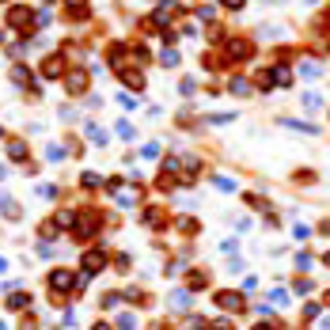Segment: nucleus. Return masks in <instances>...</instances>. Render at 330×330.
Wrapping results in <instances>:
<instances>
[{
	"label": "nucleus",
	"mask_w": 330,
	"mask_h": 330,
	"mask_svg": "<svg viewBox=\"0 0 330 330\" xmlns=\"http://www.w3.org/2000/svg\"><path fill=\"white\" fill-rule=\"evenodd\" d=\"M186 330H205V319H198V315L186 319Z\"/></svg>",
	"instance_id": "27"
},
{
	"label": "nucleus",
	"mask_w": 330,
	"mask_h": 330,
	"mask_svg": "<svg viewBox=\"0 0 330 330\" xmlns=\"http://www.w3.org/2000/svg\"><path fill=\"white\" fill-rule=\"evenodd\" d=\"M122 84H129L133 91H141V87H144V76H141L137 69H122Z\"/></svg>",
	"instance_id": "7"
},
{
	"label": "nucleus",
	"mask_w": 330,
	"mask_h": 330,
	"mask_svg": "<svg viewBox=\"0 0 330 330\" xmlns=\"http://www.w3.org/2000/svg\"><path fill=\"white\" fill-rule=\"evenodd\" d=\"M114 266H118V274H129V255H118V258H114Z\"/></svg>",
	"instance_id": "24"
},
{
	"label": "nucleus",
	"mask_w": 330,
	"mask_h": 330,
	"mask_svg": "<svg viewBox=\"0 0 330 330\" xmlns=\"http://www.w3.org/2000/svg\"><path fill=\"white\" fill-rule=\"evenodd\" d=\"M118 137H125V141L133 137V125H129V122H118Z\"/></svg>",
	"instance_id": "26"
},
{
	"label": "nucleus",
	"mask_w": 330,
	"mask_h": 330,
	"mask_svg": "<svg viewBox=\"0 0 330 330\" xmlns=\"http://www.w3.org/2000/svg\"><path fill=\"white\" fill-rule=\"evenodd\" d=\"M8 156H12V160H27V144L23 141H12V144H8Z\"/></svg>",
	"instance_id": "14"
},
{
	"label": "nucleus",
	"mask_w": 330,
	"mask_h": 330,
	"mask_svg": "<svg viewBox=\"0 0 330 330\" xmlns=\"http://www.w3.org/2000/svg\"><path fill=\"white\" fill-rule=\"evenodd\" d=\"M171 307H174V312H186V307H190V293H186V288H174V293H171Z\"/></svg>",
	"instance_id": "8"
},
{
	"label": "nucleus",
	"mask_w": 330,
	"mask_h": 330,
	"mask_svg": "<svg viewBox=\"0 0 330 330\" xmlns=\"http://www.w3.org/2000/svg\"><path fill=\"white\" fill-rule=\"evenodd\" d=\"M148 330H167V326H148Z\"/></svg>",
	"instance_id": "41"
},
{
	"label": "nucleus",
	"mask_w": 330,
	"mask_h": 330,
	"mask_svg": "<svg viewBox=\"0 0 330 330\" xmlns=\"http://www.w3.org/2000/svg\"><path fill=\"white\" fill-rule=\"evenodd\" d=\"M72 224H76V212H72V209L57 212V228H72Z\"/></svg>",
	"instance_id": "16"
},
{
	"label": "nucleus",
	"mask_w": 330,
	"mask_h": 330,
	"mask_svg": "<svg viewBox=\"0 0 330 330\" xmlns=\"http://www.w3.org/2000/svg\"><path fill=\"white\" fill-rule=\"evenodd\" d=\"M212 330H231V323H228V319H220V323L212 326Z\"/></svg>",
	"instance_id": "33"
},
{
	"label": "nucleus",
	"mask_w": 330,
	"mask_h": 330,
	"mask_svg": "<svg viewBox=\"0 0 330 330\" xmlns=\"http://www.w3.org/2000/svg\"><path fill=\"white\" fill-rule=\"evenodd\" d=\"M99 304H103V307H118V304H122V296H118V293H106Z\"/></svg>",
	"instance_id": "21"
},
{
	"label": "nucleus",
	"mask_w": 330,
	"mask_h": 330,
	"mask_svg": "<svg viewBox=\"0 0 330 330\" xmlns=\"http://www.w3.org/2000/svg\"><path fill=\"white\" fill-rule=\"evenodd\" d=\"M65 4H69V8H80V4H84V0H65Z\"/></svg>",
	"instance_id": "34"
},
{
	"label": "nucleus",
	"mask_w": 330,
	"mask_h": 330,
	"mask_svg": "<svg viewBox=\"0 0 330 330\" xmlns=\"http://www.w3.org/2000/svg\"><path fill=\"white\" fill-rule=\"evenodd\" d=\"M106 186H110V193H122V186H125V179H110V182H106Z\"/></svg>",
	"instance_id": "30"
},
{
	"label": "nucleus",
	"mask_w": 330,
	"mask_h": 330,
	"mask_svg": "<svg viewBox=\"0 0 330 330\" xmlns=\"http://www.w3.org/2000/svg\"><path fill=\"white\" fill-rule=\"evenodd\" d=\"M160 61L167 65V69H174V65H179V53H174V50H163V57H160Z\"/></svg>",
	"instance_id": "20"
},
{
	"label": "nucleus",
	"mask_w": 330,
	"mask_h": 330,
	"mask_svg": "<svg viewBox=\"0 0 330 330\" xmlns=\"http://www.w3.org/2000/svg\"><path fill=\"white\" fill-rule=\"evenodd\" d=\"M217 304L220 307H224V312H243V293H231V288H228V293H217Z\"/></svg>",
	"instance_id": "2"
},
{
	"label": "nucleus",
	"mask_w": 330,
	"mask_h": 330,
	"mask_svg": "<svg viewBox=\"0 0 330 330\" xmlns=\"http://www.w3.org/2000/svg\"><path fill=\"white\" fill-rule=\"evenodd\" d=\"M296 182H315V171H296Z\"/></svg>",
	"instance_id": "29"
},
{
	"label": "nucleus",
	"mask_w": 330,
	"mask_h": 330,
	"mask_svg": "<svg viewBox=\"0 0 330 330\" xmlns=\"http://www.w3.org/2000/svg\"><path fill=\"white\" fill-rule=\"evenodd\" d=\"M61 72H65L61 57H46V65H42V76H50V80H53V76H61Z\"/></svg>",
	"instance_id": "9"
},
{
	"label": "nucleus",
	"mask_w": 330,
	"mask_h": 330,
	"mask_svg": "<svg viewBox=\"0 0 330 330\" xmlns=\"http://www.w3.org/2000/svg\"><path fill=\"white\" fill-rule=\"evenodd\" d=\"M103 266H106V255H103V250H87V255H84V269H87V277H95Z\"/></svg>",
	"instance_id": "4"
},
{
	"label": "nucleus",
	"mask_w": 330,
	"mask_h": 330,
	"mask_svg": "<svg viewBox=\"0 0 330 330\" xmlns=\"http://www.w3.org/2000/svg\"><path fill=\"white\" fill-rule=\"evenodd\" d=\"M186 285H190V288H205V285H209V274H201V269H193V274L186 277Z\"/></svg>",
	"instance_id": "13"
},
{
	"label": "nucleus",
	"mask_w": 330,
	"mask_h": 330,
	"mask_svg": "<svg viewBox=\"0 0 330 330\" xmlns=\"http://www.w3.org/2000/svg\"><path fill=\"white\" fill-rule=\"evenodd\" d=\"M122 57H125V46H110V65L122 69Z\"/></svg>",
	"instance_id": "18"
},
{
	"label": "nucleus",
	"mask_w": 330,
	"mask_h": 330,
	"mask_svg": "<svg viewBox=\"0 0 330 330\" xmlns=\"http://www.w3.org/2000/svg\"><path fill=\"white\" fill-rule=\"evenodd\" d=\"M179 228H182V231H190V236H198V220H190V217H186V220H179Z\"/></svg>",
	"instance_id": "23"
},
{
	"label": "nucleus",
	"mask_w": 330,
	"mask_h": 330,
	"mask_svg": "<svg viewBox=\"0 0 330 330\" xmlns=\"http://www.w3.org/2000/svg\"><path fill=\"white\" fill-rule=\"evenodd\" d=\"M12 80H15V84H27V80H31V69H27V65H15V69H12Z\"/></svg>",
	"instance_id": "17"
},
{
	"label": "nucleus",
	"mask_w": 330,
	"mask_h": 330,
	"mask_svg": "<svg viewBox=\"0 0 330 330\" xmlns=\"http://www.w3.org/2000/svg\"><path fill=\"white\" fill-rule=\"evenodd\" d=\"M326 304H330V293H326Z\"/></svg>",
	"instance_id": "42"
},
{
	"label": "nucleus",
	"mask_w": 330,
	"mask_h": 330,
	"mask_svg": "<svg viewBox=\"0 0 330 330\" xmlns=\"http://www.w3.org/2000/svg\"><path fill=\"white\" fill-rule=\"evenodd\" d=\"M323 330H330V315H326V319H323Z\"/></svg>",
	"instance_id": "36"
},
{
	"label": "nucleus",
	"mask_w": 330,
	"mask_h": 330,
	"mask_svg": "<svg viewBox=\"0 0 330 330\" xmlns=\"http://www.w3.org/2000/svg\"><path fill=\"white\" fill-rule=\"evenodd\" d=\"M144 224H152V228H160V224H163V217H160V212H156V209H148V212H144Z\"/></svg>",
	"instance_id": "19"
},
{
	"label": "nucleus",
	"mask_w": 330,
	"mask_h": 330,
	"mask_svg": "<svg viewBox=\"0 0 330 330\" xmlns=\"http://www.w3.org/2000/svg\"><path fill=\"white\" fill-rule=\"evenodd\" d=\"M65 84H69V91H72V95H80V91H87V72H84V69H76V72H69V80H65Z\"/></svg>",
	"instance_id": "6"
},
{
	"label": "nucleus",
	"mask_w": 330,
	"mask_h": 330,
	"mask_svg": "<svg viewBox=\"0 0 330 330\" xmlns=\"http://www.w3.org/2000/svg\"><path fill=\"white\" fill-rule=\"evenodd\" d=\"M141 152H144V156H148V160H156V156H160V144H144Z\"/></svg>",
	"instance_id": "28"
},
{
	"label": "nucleus",
	"mask_w": 330,
	"mask_h": 330,
	"mask_svg": "<svg viewBox=\"0 0 330 330\" xmlns=\"http://www.w3.org/2000/svg\"><path fill=\"white\" fill-rule=\"evenodd\" d=\"M38 231H42V239H50V236H53V231H57V220H46V224H42V228H38Z\"/></svg>",
	"instance_id": "25"
},
{
	"label": "nucleus",
	"mask_w": 330,
	"mask_h": 330,
	"mask_svg": "<svg viewBox=\"0 0 330 330\" xmlns=\"http://www.w3.org/2000/svg\"><path fill=\"white\" fill-rule=\"evenodd\" d=\"M224 8H231V12H239V8H243V0H224Z\"/></svg>",
	"instance_id": "32"
},
{
	"label": "nucleus",
	"mask_w": 330,
	"mask_h": 330,
	"mask_svg": "<svg viewBox=\"0 0 330 330\" xmlns=\"http://www.w3.org/2000/svg\"><path fill=\"white\" fill-rule=\"evenodd\" d=\"M91 330H110V326H106V323H95V326H91Z\"/></svg>",
	"instance_id": "35"
},
{
	"label": "nucleus",
	"mask_w": 330,
	"mask_h": 330,
	"mask_svg": "<svg viewBox=\"0 0 330 330\" xmlns=\"http://www.w3.org/2000/svg\"><path fill=\"white\" fill-rule=\"evenodd\" d=\"M4 174H8V167H4V163H0V179H4Z\"/></svg>",
	"instance_id": "38"
},
{
	"label": "nucleus",
	"mask_w": 330,
	"mask_h": 330,
	"mask_svg": "<svg viewBox=\"0 0 330 330\" xmlns=\"http://www.w3.org/2000/svg\"><path fill=\"white\" fill-rule=\"evenodd\" d=\"M27 304H31V296H27V293H12V296H8V307H12V312H23Z\"/></svg>",
	"instance_id": "11"
},
{
	"label": "nucleus",
	"mask_w": 330,
	"mask_h": 330,
	"mask_svg": "<svg viewBox=\"0 0 330 330\" xmlns=\"http://www.w3.org/2000/svg\"><path fill=\"white\" fill-rule=\"evenodd\" d=\"M269 80L281 84V87H288V80H293V72L285 69V65H277V69H269Z\"/></svg>",
	"instance_id": "10"
},
{
	"label": "nucleus",
	"mask_w": 330,
	"mask_h": 330,
	"mask_svg": "<svg viewBox=\"0 0 330 330\" xmlns=\"http://www.w3.org/2000/svg\"><path fill=\"white\" fill-rule=\"evenodd\" d=\"M34 23H38V15L31 12V8H23V4L8 8V27H19V31H31Z\"/></svg>",
	"instance_id": "1"
},
{
	"label": "nucleus",
	"mask_w": 330,
	"mask_h": 330,
	"mask_svg": "<svg viewBox=\"0 0 330 330\" xmlns=\"http://www.w3.org/2000/svg\"><path fill=\"white\" fill-rule=\"evenodd\" d=\"M255 330H269V326H266V323H262V326H255Z\"/></svg>",
	"instance_id": "40"
},
{
	"label": "nucleus",
	"mask_w": 330,
	"mask_h": 330,
	"mask_svg": "<svg viewBox=\"0 0 330 330\" xmlns=\"http://www.w3.org/2000/svg\"><path fill=\"white\" fill-rule=\"evenodd\" d=\"M224 53H228V61H247V57H250V42H239V38H231V42L224 46Z\"/></svg>",
	"instance_id": "3"
},
{
	"label": "nucleus",
	"mask_w": 330,
	"mask_h": 330,
	"mask_svg": "<svg viewBox=\"0 0 330 330\" xmlns=\"http://www.w3.org/2000/svg\"><path fill=\"white\" fill-rule=\"evenodd\" d=\"M50 288H53V293L72 288V274H69V269H53V274H50Z\"/></svg>",
	"instance_id": "5"
},
{
	"label": "nucleus",
	"mask_w": 330,
	"mask_h": 330,
	"mask_svg": "<svg viewBox=\"0 0 330 330\" xmlns=\"http://www.w3.org/2000/svg\"><path fill=\"white\" fill-rule=\"evenodd\" d=\"M231 95H239V99H247V95H250V84L243 80V76H236V80H231Z\"/></svg>",
	"instance_id": "12"
},
{
	"label": "nucleus",
	"mask_w": 330,
	"mask_h": 330,
	"mask_svg": "<svg viewBox=\"0 0 330 330\" xmlns=\"http://www.w3.org/2000/svg\"><path fill=\"white\" fill-rule=\"evenodd\" d=\"M323 262H326V266H330V250H326V255H323Z\"/></svg>",
	"instance_id": "39"
},
{
	"label": "nucleus",
	"mask_w": 330,
	"mask_h": 330,
	"mask_svg": "<svg viewBox=\"0 0 330 330\" xmlns=\"http://www.w3.org/2000/svg\"><path fill=\"white\" fill-rule=\"evenodd\" d=\"M0 133H4V129H0Z\"/></svg>",
	"instance_id": "43"
},
{
	"label": "nucleus",
	"mask_w": 330,
	"mask_h": 330,
	"mask_svg": "<svg viewBox=\"0 0 330 330\" xmlns=\"http://www.w3.org/2000/svg\"><path fill=\"white\" fill-rule=\"evenodd\" d=\"M4 269H8V262H4V258H0V274H4Z\"/></svg>",
	"instance_id": "37"
},
{
	"label": "nucleus",
	"mask_w": 330,
	"mask_h": 330,
	"mask_svg": "<svg viewBox=\"0 0 330 330\" xmlns=\"http://www.w3.org/2000/svg\"><path fill=\"white\" fill-rule=\"evenodd\" d=\"M133 323H137V319H133L129 312H125V315H118V330H133Z\"/></svg>",
	"instance_id": "22"
},
{
	"label": "nucleus",
	"mask_w": 330,
	"mask_h": 330,
	"mask_svg": "<svg viewBox=\"0 0 330 330\" xmlns=\"http://www.w3.org/2000/svg\"><path fill=\"white\" fill-rule=\"evenodd\" d=\"M99 182H103V179H99L95 171H84V174H80V186H84V190H95Z\"/></svg>",
	"instance_id": "15"
},
{
	"label": "nucleus",
	"mask_w": 330,
	"mask_h": 330,
	"mask_svg": "<svg viewBox=\"0 0 330 330\" xmlns=\"http://www.w3.org/2000/svg\"><path fill=\"white\" fill-rule=\"evenodd\" d=\"M217 186L224 190V193H231V190H236V182H231V179H217Z\"/></svg>",
	"instance_id": "31"
}]
</instances>
